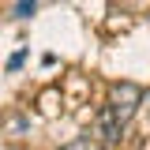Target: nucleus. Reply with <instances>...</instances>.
Returning a JSON list of instances; mask_svg holds the SVG:
<instances>
[{"mask_svg": "<svg viewBox=\"0 0 150 150\" xmlns=\"http://www.w3.org/2000/svg\"><path fill=\"white\" fill-rule=\"evenodd\" d=\"M139 98H143V90H139L135 83H120V86H112V101H109L112 116H116L120 124H128L131 112H135V105H139Z\"/></svg>", "mask_w": 150, "mask_h": 150, "instance_id": "f257e3e1", "label": "nucleus"}, {"mask_svg": "<svg viewBox=\"0 0 150 150\" xmlns=\"http://www.w3.org/2000/svg\"><path fill=\"white\" fill-rule=\"evenodd\" d=\"M94 131H98V139H105V143H116L120 139V131H124V124L112 116L109 105H101L98 109V116H94Z\"/></svg>", "mask_w": 150, "mask_h": 150, "instance_id": "f03ea898", "label": "nucleus"}, {"mask_svg": "<svg viewBox=\"0 0 150 150\" xmlns=\"http://www.w3.org/2000/svg\"><path fill=\"white\" fill-rule=\"evenodd\" d=\"M11 11H15L19 19H26V15H34V4H15V8H11Z\"/></svg>", "mask_w": 150, "mask_h": 150, "instance_id": "7ed1b4c3", "label": "nucleus"}, {"mask_svg": "<svg viewBox=\"0 0 150 150\" xmlns=\"http://www.w3.org/2000/svg\"><path fill=\"white\" fill-rule=\"evenodd\" d=\"M60 150H90V143H86V139H79V143H68V146H60Z\"/></svg>", "mask_w": 150, "mask_h": 150, "instance_id": "20e7f679", "label": "nucleus"}]
</instances>
